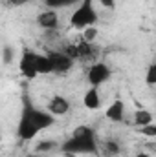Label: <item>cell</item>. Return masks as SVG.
Wrapping results in <instances>:
<instances>
[{
    "mask_svg": "<svg viewBox=\"0 0 156 157\" xmlns=\"http://www.w3.org/2000/svg\"><path fill=\"white\" fill-rule=\"evenodd\" d=\"M53 115L44 112V110H37L33 106H26L20 121H18V128H17V133L20 139L24 141H31L37 133H40L42 130L50 128L53 124Z\"/></svg>",
    "mask_w": 156,
    "mask_h": 157,
    "instance_id": "obj_1",
    "label": "cell"
},
{
    "mask_svg": "<svg viewBox=\"0 0 156 157\" xmlns=\"http://www.w3.org/2000/svg\"><path fill=\"white\" fill-rule=\"evenodd\" d=\"M61 148L66 154H96L97 152L96 133H94V130L90 126L81 124L72 132V137Z\"/></svg>",
    "mask_w": 156,
    "mask_h": 157,
    "instance_id": "obj_2",
    "label": "cell"
},
{
    "mask_svg": "<svg viewBox=\"0 0 156 157\" xmlns=\"http://www.w3.org/2000/svg\"><path fill=\"white\" fill-rule=\"evenodd\" d=\"M97 22V11L94 7V2L92 0H81L79 6L76 7V11L72 13L70 17V24L72 28L76 29H84V28H90Z\"/></svg>",
    "mask_w": 156,
    "mask_h": 157,
    "instance_id": "obj_3",
    "label": "cell"
},
{
    "mask_svg": "<svg viewBox=\"0 0 156 157\" xmlns=\"http://www.w3.org/2000/svg\"><path fill=\"white\" fill-rule=\"evenodd\" d=\"M46 55H48L50 64H51V73L63 75V73H66V71H70V70L74 68V59H70V57H68L66 53H63V51H53V49H50Z\"/></svg>",
    "mask_w": 156,
    "mask_h": 157,
    "instance_id": "obj_4",
    "label": "cell"
},
{
    "mask_svg": "<svg viewBox=\"0 0 156 157\" xmlns=\"http://www.w3.org/2000/svg\"><path fill=\"white\" fill-rule=\"evenodd\" d=\"M86 77H88L90 86L99 88L101 84H105V82L110 78V68H109L107 64H103V62H94V64L88 68Z\"/></svg>",
    "mask_w": 156,
    "mask_h": 157,
    "instance_id": "obj_5",
    "label": "cell"
},
{
    "mask_svg": "<svg viewBox=\"0 0 156 157\" xmlns=\"http://www.w3.org/2000/svg\"><path fill=\"white\" fill-rule=\"evenodd\" d=\"M76 46V60H83V62H97V55H99V48L94 46V42H84L81 39Z\"/></svg>",
    "mask_w": 156,
    "mask_h": 157,
    "instance_id": "obj_6",
    "label": "cell"
},
{
    "mask_svg": "<svg viewBox=\"0 0 156 157\" xmlns=\"http://www.w3.org/2000/svg\"><path fill=\"white\" fill-rule=\"evenodd\" d=\"M35 55L33 51H24L20 60H18V70L26 78H35L37 77V70H35Z\"/></svg>",
    "mask_w": 156,
    "mask_h": 157,
    "instance_id": "obj_7",
    "label": "cell"
},
{
    "mask_svg": "<svg viewBox=\"0 0 156 157\" xmlns=\"http://www.w3.org/2000/svg\"><path fill=\"white\" fill-rule=\"evenodd\" d=\"M68 110H70V101L64 99L63 95H53L48 102V113H51L53 117L55 115L61 117V115L68 113Z\"/></svg>",
    "mask_w": 156,
    "mask_h": 157,
    "instance_id": "obj_8",
    "label": "cell"
},
{
    "mask_svg": "<svg viewBox=\"0 0 156 157\" xmlns=\"http://www.w3.org/2000/svg\"><path fill=\"white\" fill-rule=\"evenodd\" d=\"M37 24H39L42 29H46V31L57 29V26H59V15H57V11L55 9H46V11L39 13Z\"/></svg>",
    "mask_w": 156,
    "mask_h": 157,
    "instance_id": "obj_9",
    "label": "cell"
},
{
    "mask_svg": "<svg viewBox=\"0 0 156 157\" xmlns=\"http://www.w3.org/2000/svg\"><path fill=\"white\" fill-rule=\"evenodd\" d=\"M105 115H107L109 121H112V122H121L125 119V104H123V101L121 99H116L114 102H110V106L107 108Z\"/></svg>",
    "mask_w": 156,
    "mask_h": 157,
    "instance_id": "obj_10",
    "label": "cell"
},
{
    "mask_svg": "<svg viewBox=\"0 0 156 157\" xmlns=\"http://www.w3.org/2000/svg\"><path fill=\"white\" fill-rule=\"evenodd\" d=\"M83 104H84V108H88V110H99V106H101L99 90L92 86V88L83 95Z\"/></svg>",
    "mask_w": 156,
    "mask_h": 157,
    "instance_id": "obj_11",
    "label": "cell"
},
{
    "mask_svg": "<svg viewBox=\"0 0 156 157\" xmlns=\"http://www.w3.org/2000/svg\"><path fill=\"white\" fill-rule=\"evenodd\" d=\"M35 70L37 75H50L51 73V64L46 53H37L35 55Z\"/></svg>",
    "mask_w": 156,
    "mask_h": 157,
    "instance_id": "obj_12",
    "label": "cell"
},
{
    "mask_svg": "<svg viewBox=\"0 0 156 157\" xmlns=\"http://www.w3.org/2000/svg\"><path fill=\"white\" fill-rule=\"evenodd\" d=\"M153 121H154L153 113L147 110H136L134 112V124L136 126H145V124H151Z\"/></svg>",
    "mask_w": 156,
    "mask_h": 157,
    "instance_id": "obj_13",
    "label": "cell"
},
{
    "mask_svg": "<svg viewBox=\"0 0 156 157\" xmlns=\"http://www.w3.org/2000/svg\"><path fill=\"white\" fill-rule=\"evenodd\" d=\"M79 0H46V6L50 9H55V7H66V6H72Z\"/></svg>",
    "mask_w": 156,
    "mask_h": 157,
    "instance_id": "obj_14",
    "label": "cell"
},
{
    "mask_svg": "<svg viewBox=\"0 0 156 157\" xmlns=\"http://www.w3.org/2000/svg\"><path fill=\"white\" fill-rule=\"evenodd\" d=\"M96 39H97V29H96L94 26L83 29V40H84V42H94Z\"/></svg>",
    "mask_w": 156,
    "mask_h": 157,
    "instance_id": "obj_15",
    "label": "cell"
},
{
    "mask_svg": "<svg viewBox=\"0 0 156 157\" xmlns=\"http://www.w3.org/2000/svg\"><path fill=\"white\" fill-rule=\"evenodd\" d=\"M53 148H57V143L55 141H40L39 144L35 146V152H48V150H53Z\"/></svg>",
    "mask_w": 156,
    "mask_h": 157,
    "instance_id": "obj_16",
    "label": "cell"
},
{
    "mask_svg": "<svg viewBox=\"0 0 156 157\" xmlns=\"http://www.w3.org/2000/svg\"><path fill=\"white\" fill-rule=\"evenodd\" d=\"M140 133L142 135H147V137H156V124H145V126H140Z\"/></svg>",
    "mask_w": 156,
    "mask_h": 157,
    "instance_id": "obj_17",
    "label": "cell"
},
{
    "mask_svg": "<svg viewBox=\"0 0 156 157\" xmlns=\"http://www.w3.org/2000/svg\"><path fill=\"white\" fill-rule=\"evenodd\" d=\"M145 80L149 86H154L156 84V64H151L149 70H147V75H145Z\"/></svg>",
    "mask_w": 156,
    "mask_h": 157,
    "instance_id": "obj_18",
    "label": "cell"
},
{
    "mask_svg": "<svg viewBox=\"0 0 156 157\" xmlns=\"http://www.w3.org/2000/svg\"><path fill=\"white\" fill-rule=\"evenodd\" d=\"M107 152H110V154H117V152H119L117 143H114V141H109V143H107Z\"/></svg>",
    "mask_w": 156,
    "mask_h": 157,
    "instance_id": "obj_19",
    "label": "cell"
},
{
    "mask_svg": "<svg viewBox=\"0 0 156 157\" xmlns=\"http://www.w3.org/2000/svg\"><path fill=\"white\" fill-rule=\"evenodd\" d=\"M99 2H101V6L107 7V9H114V7H116V0H99Z\"/></svg>",
    "mask_w": 156,
    "mask_h": 157,
    "instance_id": "obj_20",
    "label": "cell"
},
{
    "mask_svg": "<svg viewBox=\"0 0 156 157\" xmlns=\"http://www.w3.org/2000/svg\"><path fill=\"white\" fill-rule=\"evenodd\" d=\"M9 6H13V7H18V6H24L28 0H6Z\"/></svg>",
    "mask_w": 156,
    "mask_h": 157,
    "instance_id": "obj_21",
    "label": "cell"
},
{
    "mask_svg": "<svg viewBox=\"0 0 156 157\" xmlns=\"http://www.w3.org/2000/svg\"><path fill=\"white\" fill-rule=\"evenodd\" d=\"M11 55H13V53H11V49H9V48H6V53H4V62L11 60Z\"/></svg>",
    "mask_w": 156,
    "mask_h": 157,
    "instance_id": "obj_22",
    "label": "cell"
},
{
    "mask_svg": "<svg viewBox=\"0 0 156 157\" xmlns=\"http://www.w3.org/2000/svg\"><path fill=\"white\" fill-rule=\"evenodd\" d=\"M26 157H46V155H42V154H30V155H26Z\"/></svg>",
    "mask_w": 156,
    "mask_h": 157,
    "instance_id": "obj_23",
    "label": "cell"
},
{
    "mask_svg": "<svg viewBox=\"0 0 156 157\" xmlns=\"http://www.w3.org/2000/svg\"><path fill=\"white\" fill-rule=\"evenodd\" d=\"M136 157H149V155H147V154H143V152H142V154H138V155H136Z\"/></svg>",
    "mask_w": 156,
    "mask_h": 157,
    "instance_id": "obj_24",
    "label": "cell"
},
{
    "mask_svg": "<svg viewBox=\"0 0 156 157\" xmlns=\"http://www.w3.org/2000/svg\"><path fill=\"white\" fill-rule=\"evenodd\" d=\"M0 143H2V130H0Z\"/></svg>",
    "mask_w": 156,
    "mask_h": 157,
    "instance_id": "obj_25",
    "label": "cell"
}]
</instances>
